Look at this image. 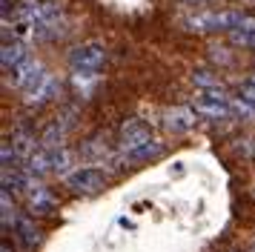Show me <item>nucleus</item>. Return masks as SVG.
Wrapping results in <instances>:
<instances>
[{
  "label": "nucleus",
  "instance_id": "nucleus-1",
  "mask_svg": "<svg viewBox=\"0 0 255 252\" xmlns=\"http://www.w3.org/2000/svg\"><path fill=\"white\" fill-rule=\"evenodd\" d=\"M104 60H106V49L104 43H83L78 49H72L69 55V66H72V78L75 83L81 86L86 80H92L101 69H104Z\"/></svg>",
  "mask_w": 255,
  "mask_h": 252
},
{
  "label": "nucleus",
  "instance_id": "nucleus-2",
  "mask_svg": "<svg viewBox=\"0 0 255 252\" xmlns=\"http://www.w3.org/2000/svg\"><path fill=\"white\" fill-rule=\"evenodd\" d=\"M241 20L244 14L224 9V11H198L192 17H186L184 23L189 32H232Z\"/></svg>",
  "mask_w": 255,
  "mask_h": 252
},
{
  "label": "nucleus",
  "instance_id": "nucleus-3",
  "mask_svg": "<svg viewBox=\"0 0 255 252\" xmlns=\"http://www.w3.org/2000/svg\"><path fill=\"white\" fill-rule=\"evenodd\" d=\"M198 115H204L209 121H221V118H235L232 112V98L224 95L221 89H201L195 106H192Z\"/></svg>",
  "mask_w": 255,
  "mask_h": 252
},
{
  "label": "nucleus",
  "instance_id": "nucleus-4",
  "mask_svg": "<svg viewBox=\"0 0 255 252\" xmlns=\"http://www.w3.org/2000/svg\"><path fill=\"white\" fill-rule=\"evenodd\" d=\"M46 75H49V72H43V66H40L37 60H32V57H29V60H23L17 69H12V72H9V83H12L14 89H20L26 98H29V95H32L40 83H43V78H46Z\"/></svg>",
  "mask_w": 255,
  "mask_h": 252
},
{
  "label": "nucleus",
  "instance_id": "nucleus-5",
  "mask_svg": "<svg viewBox=\"0 0 255 252\" xmlns=\"http://www.w3.org/2000/svg\"><path fill=\"white\" fill-rule=\"evenodd\" d=\"M66 186H69L72 192L92 195L106 186V175L98 166H83V169H75L72 175H66Z\"/></svg>",
  "mask_w": 255,
  "mask_h": 252
},
{
  "label": "nucleus",
  "instance_id": "nucleus-6",
  "mask_svg": "<svg viewBox=\"0 0 255 252\" xmlns=\"http://www.w3.org/2000/svg\"><path fill=\"white\" fill-rule=\"evenodd\" d=\"M146 140H152V129L146 121H127V124L121 126V135H118V149L127 155V152H132V149H138L140 143H146Z\"/></svg>",
  "mask_w": 255,
  "mask_h": 252
},
{
  "label": "nucleus",
  "instance_id": "nucleus-7",
  "mask_svg": "<svg viewBox=\"0 0 255 252\" xmlns=\"http://www.w3.org/2000/svg\"><path fill=\"white\" fill-rule=\"evenodd\" d=\"M23 60H29L26 40L12 37V40H6V43H3V49H0V66H3V72H6V75H9L12 69H17Z\"/></svg>",
  "mask_w": 255,
  "mask_h": 252
},
{
  "label": "nucleus",
  "instance_id": "nucleus-8",
  "mask_svg": "<svg viewBox=\"0 0 255 252\" xmlns=\"http://www.w3.org/2000/svg\"><path fill=\"white\" fill-rule=\"evenodd\" d=\"M195 109H189V106H175L166 112L163 118V126L172 132V135H181V132H189L192 126H195Z\"/></svg>",
  "mask_w": 255,
  "mask_h": 252
},
{
  "label": "nucleus",
  "instance_id": "nucleus-9",
  "mask_svg": "<svg viewBox=\"0 0 255 252\" xmlns=\"http://www.w3.org/2000/svg\"><path fill=\"white\" fill-rule=\"evenodd\" d=\"M9 143H12L17 160H29L37 149H40L37 140H35V132H29V129H14L12 137H9Z\"/></svg>",
  "mask_w": 255,
  "mask_h": 252
},
{
  "label": "nucleus",
  "instance_id": "nucleus-10",
  "mask_svg": "<svg viewBox=\"0 0 255 252\" xmlns=\"http://www.w3.org/2000/svg\"><path fill=\"white\" fill-rule=\"evenodd\" d=\"M26 169L32 172L35 178H43V175H52L55 172V149H37L32 158L26 160Z\"/></svg>",
  "mask_w": 255,
  "mask_h": 252
},
{
  "label": "nucleus",
  "instance_id": "nucleus-11",
  "mask_svg": "<svg viewBox=\"0 0 255 252\" xmlns=\"http://www.w3.org/2000/svg\"><path fill=\"white\" fill-rule=\"evenodd\" d=\"M66 132H69V121H52V124L40 132V146L43 149H63Z\"/></svg>",
  "mask_w": 255,
  "mask_h": 252
},
{
  "label": "nucleus",
  "instance_id": "nucleus-12",
  "mask_svg": "<svg viewBox=\"0 0 255 252\" xmlns=\"http://www.w3.org/2000/svg\"><path fill=\"white\" fill-rule=\"evenodd\" d=\"M26 198H29V209H32L35 215H49V212L55 209V195L49 192L46 186H40V183H35L32 192L26 195Z\"/></svg>",
  "mask_w": 255,
  "mask_h": 252
},
{
  "label": "nucleus",
  "instance_id": "nucleus-13",
  "mask_svg": "<svg viewBox=\"0 0 255 252\" xmlns=\"http://www.w3.org/2000/svg\"><path fill=\"white\" fill-rule=\"evenodd\" d=\"M14 235H17L23 250H35V244L40 241V232H37L35 221L29 215H17V221H14Z\"/></svg>",
  "mask_w": 255,
  "mask_h": 252
},
{
  "label": "nucleus",
  "instance_id": "nucleus-14",
  "mask_svg": "<svg viewBox=\"0 0 255 252\" xmlns=\"http://www.w3.org/2000/svg\"><path fill=\"white\" fill-rule=\"evenodd\" d=\"M58 92H60V83L52 78V75H46V78H43V83H40V86H37L29 98H26V103H29V106H43V103L55 101V98H58Z\"/></svg>",
  "mask_w": 255,
  "mask_h": 252
},
{
  "label": "nucleus",
  "instance_id": "nucleus-15",
  "mask_svg": "<svg viewBox=\"0 0 255 252\" xmlns=\"http://www.w3.org/2000/svg\"><path fill=\"white\" fill-rule=\"evenodd\" d=\"M163 155V143L161 140H146V143H140L138 149H132V152H127L124 158L129 160V163H146V160H155V158H161Z\"/></svg>",
  "mask_w": 255,
  "mask_h": 252
},
{
  "label": "nucleus",
  "instance_id": "nucleus-16",
  "mask_svg": "<svg viewBox=\"0 0 255 252\" xmlns=\"http://www.w3.org/2000/svg\"><path fill=\"white\" fill-rule=\"evenodd\" d=\"M230 40L235 46H250V49H255V17H244L230 32Z\"/></svg>",
  "mask_w": 255,
  "mask_h": 252
},
{
  "label": "nucleus",
  "instance_id": "nucleus-17",
  "mask_svg": "<svg viewBox=\"0 0 255 252\" xmlns=\"http://www.w3.org/2000/svg\"><path fill=\"white\" fill-rule=\"evenodd\" d=\"M0 218H3V235H9V224H14L17 221V215H14V204H12V198H9V192L3 189L0 192Z\"/></svg>",
  "mask_w": 255,
  "mask_h": 252
},
{
  "label": "nucleus",
  "instance_id": "nucleus-18",
  "mask_svg": "<svg viewBox=\"0 0 255 252\" xmlns=\"http://www.w3.org/2000/svg\"><path fill=\"white\" fill-rule=\"evenodd\" d=\"M72 160H75V152L69 149H55V175H72Z\"/></svg>",
  "mask_w": 255,
  "mask_h": 252
},
{
  "label": "nucleus",
  "instance_id": "nucleus-19",
  "mask_svg": "<svg viewBox=\"0 0 255 252\" xmlns=\"http://www.w3.org/2000/svg\"><path fill=\"white\" fill-rule=\"evenodd\" d=\"M192 80H195L201 89H218V78H215V75H212L209 69H204V66L192 72Z\"/></svg>",
  "mask_w": 255,
  "mask_h": 252
},
{
  "label": "nucleus",
  "instance_id": "nucleus-20",
  "mask_svg": "<svg viewBox=\"0 0 255 252\" xmlns=\"http://www.w3.org/2000/svg\"><path fill=\"white\" fill-rule=\"evenodd\" d=\"M238 98H241V101H247L255 109V75L238 83Z\"/></svg>",
  "mask_w": 255,
  "mask_h": 252
},
{
  "label": "nucleus",
  "instance_id": "nucleus-21",
  "mask_svg": "<svg viewBox=\"0 0 255 252\" xmlns=\"http://www.w3.org/2000/svg\"><path fill=\"white\" fill-rule=\"evenodd\" d=\"M0 252H14V247L9 244V235H3V241H0Z\"/></svg>",
  "mask_w": 255,
  "mask_h": 252
},
{
  "label": "nucleus",
  "instance_id": "nucleus-22",
  "mask_svg": "<svg viewBox=\"0 0 255 252\" xmlns=\"http://www.w3.org/2000/svg\"><path fill=\"white\" fill-rule=\"evenodd\" d=\"M178 3H184V6H198V3H204V0H178Z\"/></svg>",
  "mask_w": 255,
  "mask_h": 252
},
{
  "label": "nucleus",
  "instance_id": "nucleus-23",
  "mask_svg": "<svg viewBox=\"0 0 255 252\" xmlns=\"http://www.w3.org/2000/svg\"><path fill=\"white\" fill-rule=\"evenodd\" d=\"M247 252H255V238H253V244H250V250H247Z\"/></svg>",
  "mask_w": 255,
  "mask_h": 252
},
{
  "label": "nucleus",
  "instance_id": "nucleus-24",
  "mask_svg": "<svg viewBox=\"0 0 255 252\" xmlns=\"http://www.w3.org/2000/svg\"><path fill=\"white\" fill-rule=\"evenodd\" d=\"M6 9H9V0H3V11H6Z\"/></svg>",
  "mask_w": 255,
  "mask_h": 252
}]
</instances>
